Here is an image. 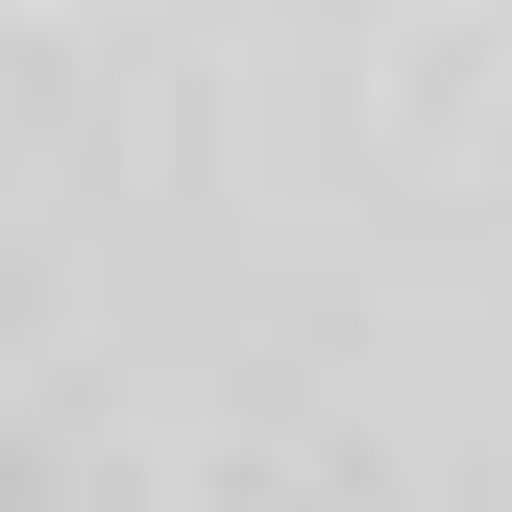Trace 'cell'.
<instances>
[{
	"mask_svg": "<svg viewBox=\"0 0 512 512\" xmlns=\"http://www.w3.org/2000/svg\"><path fill=\"white\" fill-rule=\"evenodd\" d=\"M0 512H512V0H0Z\"/></svg>",
	"mask_w": 512,
	"mask_h": 512,
	"instance_id": "obj_1",
	"label": "cell"
}]
</instances>
